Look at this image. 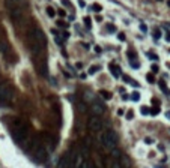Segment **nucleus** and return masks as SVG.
<instances>
[{
  "mask_svg": "<svg viewBox=\"0 0 170 168\" xmlns=\"http://www.w3.org/2000/svg\"><path fill=\"white\" fill-rule=\"evenodd\" d=\"M166 117H167V119L170 120V111H167V113H166Z\"/></svg>",
  "mask_w": 170,
  "mask_h": 168,
  "instance_id": "41",
  "label": "nucleus"
},
{
  "mask_svg": "<svg viewBox=\"0 0 170 168\" xmlns=\"http://www.w3.org/2000/svg\"><path fill=\"white\" fill-rule=\"evenodd\" d=\"M0 53H2V56H5V57H8L11 54V45L6 39H0Z\"/></svg>",
  "mask_w": 170,
  "mask_h": 168,
  "instance_id": "12",
  "label": "nucleus"
},
{
  "mask_svg": "<svg viewBox=\"0 0 170 168\" xmlns=\"http://www.w3.org/2000/svg\"><path fill=\"white\" fill-rule=\"evenodd\" d=\"M56 14H59V15H60L62 18H63V17H66V12H65V11H57Z\"/></svg>",
  "mask_w": 170,
  "mask_h": 168,
  "instance_id": "37",
  "label": "nucleus"
},
{
  "mask_svg": "<svg viewBox=\"0 0 170 168\" xmlns=\"http://www.w3.org/2000/svg\"><path fill=\"white\" fill-rule=\"evenodd\" d=\"M97 71H99V66H97V65H93V66H90V68H89V74H90V75L97 74Z\"/></svg>",
  "mask_w": 170,
  "mask_h": 168,
  "instance_id": "21",
  "label": "nucleus"
},
{
  "mask_svg": "<svg viewBox=\"0 0 170 168\" xmlns=\"http://www.w3.org/2000/svg\"><path fill=\"white\" fill-rule=\"evenodd\" d=\"M0 96H2L8 104H11L12 99H14V89L8 84H2L0 86Z\"/></svg>",
  "mask_w": 170,
  "mask_h": 168,
  "instance_id": "5",
  "label": "nucleus"
},
{
  "mask_svg": "<svg viewBox=\"0 0 170 168\" xmlns=\"http://www.w3.org/2000/svg\"><path fill=\"white\" fill-rule=\"evenodd\" d=\"M99 141H101V144L107 149L108 152L118 147V135H116V132L113 129H108V131H105L104 134H101L99 135Z\"/></svg>",
  "mask_w": 170,
  "mask_h": 168,
  "instance_id": "3",
  "label": "nucleus"
},
{
  "mask_svg": "<svg viewBox=\"0 0 170 168\" xmlns=\"http://www.w3.org/2000/svg\"><path fill=\"white\" fill-rule=\"evenodd\" d=\"M11 20L17 24V26H20L24 20V12H23V8H15L11 11Z\"/></svg>",
  "mask_w": 170,
  "mask_h": 168,
  "instance_id": "7",
  "label": "nucleus"
},
{
  "mask_svg": "<svg viewBox=\"0 0 170 168\" xmlns=\"http://www.w3.org/2000/svg\"><path fill=\"white\" fill-rule=\"evenodd\" d=\"M11 134H12V138L15 143L23 144L27 140V128L20 119H15L12 123V128H11Z\"/></svg>",
  "mask_w": 170,
  "mask_h": 168,
  "instance_id": "2",
  "label": "nucleus"
},
{
  "mask_svg": "<svg viewBox=\"0 0 170 168\" xmlns=\"http://www.w3.org/2000/svg\"><path fill=\"white\" fill-rule=\"evenodd\" d=\"M167 5H169V8H170V0H169V2H167Z\"/></svg>",
  "mask_w": 170,
  "mask_h": 168,
  "instance_id": "44",
  "label": "nucleus"
},
{
  "mask_svg": "<svg viewBox=\"0 0 170 168\" xmlns=\"http://www.w3.org/2000/svg\"><path fill=\"white\" fill-rule=\"evenodd\" d=\"M167 68H169V69H170V63H167Z\"/></svg>",
  "mask_w": 170,
  "mask_h": 168,
  "instance_id": "45",
  "label": "nucleus"
},
{
  "mask_svg": "<svg viewBox=\"0 0 170 168\" xmlns=\"http://www.w3.org/2000/svg\"><path fill=\"white\" fill-rule=\"evenodd\" d=\"M158 2H161V0H158Z\"/></svg>",
  "mask_w": 170,
  "mask_h": 168,
  "instance_id": "46",
  "label": "nucleus"
},
{
  "mask_svg": "<svg viewBox=\"0 0 170 168\" xmlns=\"http://www.w3.org/2000/svg\"><path fill=\"white\" fill-rule=\"evenodd\" d=\"M86 168H95V164H93L92 161H87V164H86Z\"/></svg>",
  "mask_w": 170,
  "mask_h": 168,
  "instance_id": "34",
  "label": "nucleus"
},
{
  "mask_svg": "<svg viewBox=\"0 0 170 168\" xmlns=\"http://www.w3.org/2000/svg\"><path fill=\"white\" fill-rule=\"evenodd\" d=\"M129 99L131 101H134V102H139L140 101V92H133V93H131V96H129Z\"/></svg>",
  "mask_w": 170,
  "mask_h": 168,
  "instance_id": "18",
  "label": "nucleus"
},
{
  "mask_svg": "<svg viewBox=\"0 0 170 168\" xmlns=\"http://www.w3.org/2000/svg\"><path fill=\"white\" fill-rule=\"evenodd\" d=\"M102 120L99 119V117H97V116H92L90 119H89V123H87V126H89V129L92 131V132H99V131L102 129Z\"/></svg>",
  "mask_w": 170,
  "mask_h": 168,
  "instance_id": "6",
  "label": "nucleus"
},
{
  "mask_svg": "<svg viewBox=\"0 0 170 168\" xmlns=\"http://www.w3.org/2000/svg\"><path fill=\"white\" fill-rule=\"evenodd\" d=\"M110 156L113 158V159H118V161H121V158H122V153H121V150L116 147V149H113V150H110Z\"/></svg>",
  "mask_w": 170,
  "mask_h": 168,
  "instance_id": "15",
  "label": "nucleus"
},
{
  "mask_svg": "<svg viewBox=\"0 0 170 168\" xmlns=\"http://www.w3.org/2000/svg\"><path fill=\"white\" fill-rule=\"evenodd\" d=\"M146 54H147L149 57H150V60H154V62H157V60H158V56H157V54H154V53H150V51H149V53H146Z\"/></svg>",
  "mask_w": 170,
  "mask_h": 168,
  "instance_id": "24",
  "label": "nucleus"
},
{
  "mask_svg": "<svg viewBox=\"0 0 170 168\" xmlns=\"http://www.w3.org/2000/svg\"><path fill=\"white\" fill-rule=\"evenodd\" d=\"M75 68H78V69H81V68H83V65H81V63H77V65H75Z\"/></svg>",
  "mask_w": 170,
  "mask_h": 168,
  "instance_id": "40",
  "label": "nucleus"
},
{
  "mask_svg": "<svg viewBox=\"0 0 170 168\" xmlns=\"http://www.w3.org/2000/svg\"><path fill=\"white\" fill-rule=\"evenodd\" d=\"M150 69H152V72H154V74H157V72L160 71V68H158L157 65H152V68H150Z\"/></svg>",
  "mask_w": 170,
  "mask_h": 168,
  "instance_id": "36",
  "label": "nucleus"
},
{
  "mask_svg": "<svg viewBox=\"0 0 170 168\" xmlns=\"http://www.w3.org/2000/svg\"><path fill=\"white\" fill-rule=\"evenodd\" d=\"M0 105H3V107H8L9 104H8V102H6V101H5V99L2 98V96H0Z\"/></svg>",
  "mask_w": 170,
  "mask_h": 168,
  "instance_id": "35",
  "label": "nucleus"
},
{
  "mask_svg": "<svg viewBox=\"0 0 170 168\" xmlns=\"http://www.w3.org/2000/svg\"><path fill=\"white\" fill-rule=\"evenodd\" d=\"M166 39H167V41L170 42V33H167V36H166Z\"/></svg>",
  "mask_w": 170,
  "mask_h": 168,
  "instance_id": "43",
  "label": "nucleus"
},
{
  "mask_svg": "<svg viewBox=\"0 0 170 168\" xmlns=\"http://www.w3.org/2000/svg\"><path fill=\"white\" fill-rule=\"evenodd\" d=\"M107 168H122V165H121V161L110 158V159H108V162H107Z\"/></svg>",
  "mask_w": 170,
  "mask_h": 168,
  "instance_id": "13",
  "label": "nucleus"
},
{
  "mask_svg": "<svg viewBox=\"0 0 170 168\" xmlns=\"http://www.w3.org/2000/svg\"><path fill=\"white\" fill-rule=\"evenodd\" d=\"M60 3L63 5V6H66V8H71L72 5H71V2H69V0H60Z\"/></svg>",
  "mask_w": 170,
  "mask_h": 168,
  "instance_id": "28",
  "label": "nucleus"
},
{
  "mask_svg": "<svg viewBox=\"0 0 170 168\" xmlns=\"http://www.w3.org/2000/svg\"><path fill=\"white\" fill-rule=\"evenodd\" d=\"M35 66H36V71H38L39 75H42V77H47L48 75V63H47L45 54L36 56V57H35Z\"/></svg>",
  "mask_w": 170,
  "mask_h": 168,
  "instance_id": "4",
  "label": "nucleus"
},
{
  "mask_svg": "<svg viewBox=\"0 0 170 168\" xmlns=\"http://www.w3.org/2000/svg\"><path fill=\"white\" fill-rule=\"evenodd\" d=\"M27 44L29 48L32 51V54L35 56H42L45 54V48H47V38L44 32L39 27H32L27 32Z\"/></svg>",
  "mask_w": 170,
  "mask_h": 168,
  "instance_id": "1",
  "label": "nucleus"
},
{
  "mask_svg": "<svg viewBox=\"0 0 170 168\" xmlns=\"http://www.w3.org/2000/svg\"><path fill=\"white\" fill-rule=\"evenodd\" d=\"M45 11H47V15H48V17H50V18H53V17H54V15H56V11H54V9H53V8H50V6H48V8H47V9H45Z\"/></svg>",
  "mask_w": 170,
  "mask_h": 168,
  "instance_id": "22",
  "label": "nucleus"
},
{
  "mask_svg": "<svg viewBox=\"0 0 170 168\" xmlns=\"http://www.w3.org/2000/svg\"><path fill=\"white\" fill-rule=\"evenodd\" d=\"M140 113H142L143 116H147V114H149V108H147V107H142V108H140Z\"/></svg>",
  "mask_w": 170,
  "mask_h": 168,
  "instance_id": "27",
  "label": "nucleus"
},
{
  "mask_svg": "<svg viewBox=\"0 0 170 168\" xmlns=\"http://www.w3.org/2000/svg\"><path fill=\"white\" fill-rule=\"evenodd\" d=\"M122 80L126 81V84H129V86H139V83H137L136 80H133V78L128 77V75H122Z\"/></svg>",
  "mask_w": 170,
  "mask_h": 168,
  "instance_id": "16",
  "label": "nucleus"
},
{
  "mask_svg": "<svg viewBox=\"0 0 170 168\" xmlns=\"http://www.w3.org/2000/svg\"><path fill=\"white\" fill-rule=\"evenodd\" d=\"M160 38H161V32L157 29V30L154 32V39H160Z\"/></svg>",
  "mask_w": 170,
  "mask_h": 168,
  "instance_id": "29",
  "label": "nucleus"
},
{
  "mask_svg": "<svg viewBox=\"0 0 170 168\" xmlns=\"http://www.w3.org/2000/svg\"><path fill=\"white\" fill-rule=\"evenodd\" d=\"M48 158V150L44 147V146H38L35 149V159L38 162H45Z\"/></svg>",
  "mask_w": 170,
  "mask_h": 168,
  "instance_id": "9",
  "label": "nucleus"
},
{
  "mask_svg": "<svg viewBox=\"0 0 170 168\" xmlns=\"http://www.w3.org/2000/svg\"><path fill=\"white\" fill-rule=\"evenodd\" d=\"M125 117H126V120H133V117H134V111H133V110H129Z\"/></svg>",
  "mask_w": 170,
  "mask_h": 168,
  "instance_id": "25",
  "label": "nucleus"
},
{
  "mask_svg": "<svg viewBox=\"0 0 170 168\" xmlns=\"http://www.w3.org/2000/svg\"><path fill=\"white\" fill-rule=\"evenodd\" d=\"M158 84H160L161 90L166 93V95H170V92H169V89H167V86H166V83H164V81H158Z\"/></svg>",
  "mask_w": 170,
  "mask_h": 168,
  "instance_id": "19",
  "label": "nucleus"
},
{
  "mask_svg": "<svg viewBox=\"0 0 170 168\" xmlns=\"http://www.w3.org/2000/svg\"><path fill=\"white\" fill-rule=\"evenodd\" d=\"M72 164H74V158H72V155L69 152H66L60 158V161L57 164V168H72Z\"/></svg>",
  "mask_w": 170,
  "mask_h": 168,
  "instance_id": "8",
  "label": "nucleus"
},
{
  "mask_svg": "<svg viewBox=\"0 0 170 168\" xmlns=\"http://www.w3.org/2000/svg\"><path fill=\"white\" fill-rule=\"evenodd\" d=\"M118 38H119V41H125V35H123V33H119Z\"/></svg>",
  "mask_w": 170,
  "mask_h": 168,
  "instance_id": "38",
  "label": "nucleus"
},
{
  "mask_svg": "<svg viewBox=\"0 0 170 168\" xmlns=\"http://www.w3.org/2000/svg\"><path fill=\"white\" fill-rule=\"evenodd\" d=\"M140 30H142V32H147V27H146L145 24H140Z\"/></svg>",
  "mask_w": 170,
  "mask_h": 168,
  "instance_id": "39",
  "label": "nucleus"
},
{
  "mask_svg": "<svg viewBox=\"0 0 170 168\" xmlns=\"http://www.w3.org/2000/svg\"><path fill=\"white\" fill-rule=\"evenodd\" d=\"M146 80H147L149 83H155V80H154V75H152V74H147V75H146Z\"/></svg>",
  "mask_w": 170,
  "mask_h": 168,
  "instance_id": "30",
  "label": "nucleus"
},
{
  "mask_svg": "<svg viewBox=\"0 0 170 168\" xmlns=\"http://www.w3.org/2000/svg\"><path fill=\"white\" fill-rule=\"evenodd\" d=\"M84 26H86V29H90V26H92V23H90V18L89 17H84Z\"/></svg>",
  "mask_w": 170,
  "mask_h": 168,
  "instance_id": "23",
  "label": "nucleus"
},
{
  "mask_svg": "<svg viewBox=\"0 0 170 168\" xmlns=\"http://www.w3.org/2000/svg\"><path fill=\"white\" fill-rule=\"evenodd\" d=\"M90 8H92L93 11H95V12H99V11L102 9V8H101V5H98V3H93V5H92Z\"/></svg>",
  "mask_w": 170,
  "mask_h": 168,
  "instance_id": "26",
  "label": "nucleus"
},
{
  "mask_svg": "<svg viewBox=\"0 0 170 168\" xmlns=\"http://www.w3.org/2000/svg\"><path fill=\"white\" fill-rule=\"evenodd\" d=\"M149 114H152V116L160 114V107H154V108H150V110H149Z\"/></svg>",
  "mask_w": 170,
  "mask_h": 168,
  "instance_id": "20",
  "label": "nucleus"
},
{
  "mask_svg": "<svg viewBox=\"0 0 170 168\" xmlns=\"http://www.w3.org/2000/svg\"><path fill=\"white\" fill-rule=\"evenodd\" d=\"M104 111H105V107H104V104L99 102V101H95V102L90 105V113H92V116L99 117V116L104 113Z\"/></svg>",
  "mask_w": 170,
  "mask_h": 168,
  "instance_id": "10",
  "label": "nucleus"
},
{
  "mask_svg": "<svg viewBox=\"0 0 170 168\" xmlns=\"http://www.w3.org/2000/svg\"><path fill=\"white\" fill-rule=\"evenodd\" d=\"M108 68H110V71H111V75L115 77V78H119V77H121V72H119L121 69H119V66H118V65H113V63H111Z\"/></svg>",
  "mask_w": 170,
  "mask_h": 168,
  "instance_id": "14",
  "label": "nucleus"
},
{
  "mask_svg": "<svg viewBox=\"0 0 170 168\" xmlns=\"http://www.w3.org/2000/svg\"><path fill=\"white\" fill-rule=\"evenodd\" d=\"M5 5L9 11L15 8H24L26 6V0H5Z\"/></svg>",
  "mask_w": 170,
  "mask_h": 168,
  "instance_id": "11",
  "label": "nucleus"
},
{
  "mask_svg": "<svg viewBox=\"0 0 170 168\" xmlns=\"http://www.w3.org/2000/svg\"><path fill=\"white\" fill-rule=\"evenodd\" d=\"M154 168H166V167H164V165H155Z\"/></svg>",
  "mask_w": 170,
  "mask_h": 168,
  "instance_id": "42",
  "label": "nucleus"
},
{
  "mask_svg": "<svg viewBox=\"0 0 170 168\" xmlns=\"http://www.w3.org/2000/svg\"><path fill=\"white\" fill-rule=\"evenodd\" d=\"M145 143H146V144H154V140L150 138V137H146V138H145Z\"/></svg>",
  "mask_w": 170,
  "mask_h": 168,
  "instance_id": "33",
  "label": "nucleus"
},
{
  "mask_svg": "<svg viewBox=\"0 0 170 168\" xmlns=\"http://www.w3.org/2000/svg\"><path fill=\"white\" fill-rule=\"evenodd\" d=\"M129 63H131V66H133V68H140V63H137V62H134V60H129Z\"/></svg>",
  "mask_w": 170,
  "mask_h": 168,
  "instance_id": "32",
  "label": "nucleus"
},
{
  "mask_svg": "<svg viewBox=\"0 0 170 168\" xmlns=\"http://www.w3.org/2000/svg\"><path fill=\"white\" fill-rule=\"evenodd\" d=\"M99 96H101L102 99L108 101V99H111V93H110V92H107V90H101V92H99Z\"/></svg>",
  "mask_w": 170,
  "mask_h": 168,
  "instance_id": "17",
  "label": "nucleus"
},
{
  "mask_svg": "<svg viewBox=\"0 0 170 168\" xmlns=\"http://www.w3.org/2000/svg\"><path fill=\"white\" fill-rule=\"evenodd\" d=\"M107 30H108V32H116V26L108 24V26H107Z\"/></svg>",
  "mask_w": 170,
  "mask_h": 168,
  "instance_id": "31",
  "label": "nucleus"
}]
</instances>
